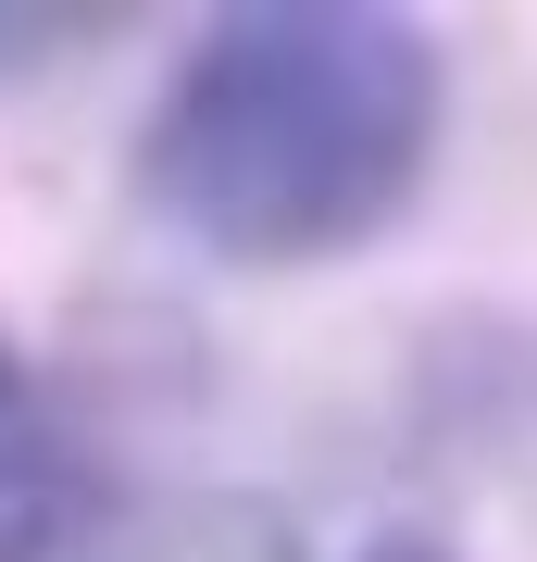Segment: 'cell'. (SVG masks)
<instances>
[{"mask_svg": "<svg viewBox=\"0 0 537 562\" xmlns=\"http://www.w3.org/2000/svg\"><path fill=\"white\" fill-rule=\"evenodd\" d=\"M376 562H438V550H376Z\"/></svg>", "mask_w": 537, "mask_h": 562, "instance_id": "3", "label": "cell"}, {"mask_svg": "<svg viewBox=\"0 0 537 562\" xmlns=\"http://www.w3.org/2000/svg\"><path fill=\"white\" fill-rule=\"evenodd\" d=\"M438 150V38L362 0L213 13L163 76L138 188L225 262H325L413 201Z\"/></svg>", "mask_w": 537, "mask_h": 562, "instance_id": "1", "label": "cell"}, {"mask_svg": "<svg viewBox=\"0 0 537 562\" xmlns=\"http://www.w3.org/2000/svg\"><path fill=\"white\" fill-rule=\"evenodd\" d=\"M63 525H76V450H63L38 375L0 338V562H51Z\"/></svg>", "mask_w": 537, "mask_h": 562, "instance_id": "2", "label": "cell"}]
</instances>
